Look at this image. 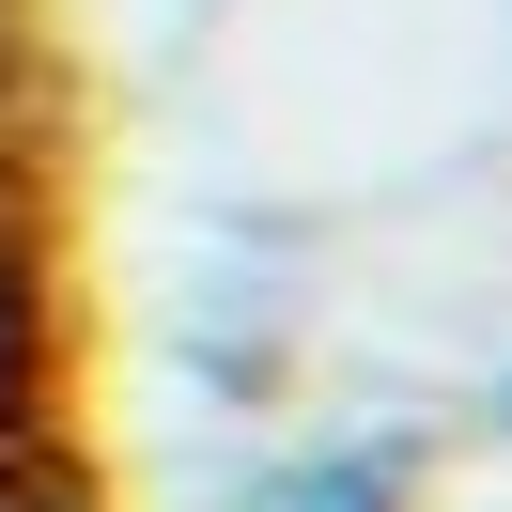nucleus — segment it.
I'll list each match as a JSON object with an SVG mask.
<instances>
[{"mask_svg": "<svg viewBox=\"0 0 512 512\" xmlns=\"http://www.w3.org/2000/svg\"><path fill=\"white\" fill-rule=\"evenodd\" d=\"M47 388H63V280H47V171L32 125H0V481L47 450Z\"/></svg>", "mask_w": 512, "mask_h": 512, "instance_id": "obj_1", "label": "nucleus"}, {"mask_svg": "<svg viewBox=\"0 0 512 512\" xmlns=\"http://www.w3.org/2000/svg\"><path fill=\"white\" fill-rule=\"evenodd\" d=\"M404 497H419L404 435H326V450H280L264 481H233V512H404Z\"/></svg>", "mask_w": 512, "mask_h": 512, "instance_id": "obj_2", "label": "nucleus"}, {"mask_svg": "<svg viewBox=\"0 0 512 512\" xmlns=\"http://www.w3.org/2000/svg\"><path fill=\"white\" fill-rule=\"evenodd\" d=\"M0 125H32V0H0Z\"/></svg>", "mask_w": 512, "mask_h": 512, "instance_id": "obj_3", "label": "nucleus"}]
</instances>
